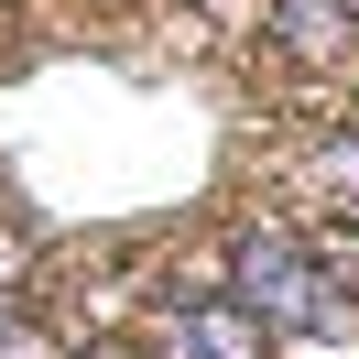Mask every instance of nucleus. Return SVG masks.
<instances>
[{"label":"nucleus","mask_w":359,"mask_h":359,"mask_svg":"<svg viewBox=\"0 0 359 359\" xmlns=\"http://www.w3.org/2000/svg\"><path fill=\"white\" fill-rule=\"evenodd\" d=\"M229 305H240L250 327H294V337H327V327L359 316L294 229H240V240H229Z\"/></svg>","instance_id":"obj_1"},{"label":"nucleus","mask_w":359,"mask_h":359,"mask_svg":"<svg viewBox=\"0 0 359 359\" xmlns=\"http://www.w3.org/2000/svg\"><path fill=\"white\" fill-rule=\"evenodd\" d=\"M163 359H272V327H250L240 305H175L163 316Z\"/></svg>","instance_id":"obj_2"},{"label":"nucleus","mask_w":359,"mask_h":359,"mask_svg":"<svg viewBox=\"0 0 359 359\" xmlns=\"http://www.w3.org/2000/svg\"><path fill=\"white\" fill-rule=\"evenodd\" d=\"M272 33H283L294 55H327V44H348V0H283Z\"/></svg>","instance_id":"obj_3"},{"label":"nucleus","mask_w":359,"mask_h":359,"mask_svg":"<svg viewBox=\"0 0 359 359\" xmlns=\"http://www.w3.org/2000/svg\"><path fill=\"white\" fill-rule=\"evenodd\" d=\"M0 359H44V337H22V327H0Z\"/></svg>","instance_id":"obj_4"}]
</instances>
